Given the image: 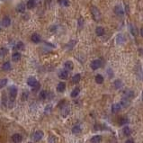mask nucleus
<instances>
[{
  "label": "nucleus",
  "mask_w": 143,
  "mask_h": 143,
  "mask_svg": "<svg viewBox=\"0 0 143 143\" xmlns=\"http://www.w3.org/2000/svg\"><path fill=\"white\" fill-rule=\"evenodd\" d=\"M91 14L93 15V18L96 22H99L102 19V14L101 12L96 6H91Z\"/></svg>",
  "instance_id": "nucleus-1"
},
{
  "label": "nucleus",
  "mask_w": 143,
  "mask_h": 143,
  "mask_svg": "<svg viewBox=\"0 0 143 143\" xmlns=\"http://www.w3.org/2000/svg\"><path fill=\"white\" fill-rule=\"evenodd\" d=\"M17 93H18V89L15 86H11L9 87V97H10L11 101H14L16 98Z\"/></svg>",
  "instance_id": "nucleus-2"
},
{
  "label": "nucleus",
  "mask_w": 143,
  "mask_h": 143,
  "mask_svg": "<svg viewBox=\"0 0 143 143\" xmlns=\"http://www.w3.org/2000/svg\"><path fill=\"white\" fill-rule=\"evenodd\" d=\"M90 67H91V68H92L93 70L98 69V68H100V67H102V60H101V59H94V60H93V61L91 62Z\"/></svg>",
  "instance_id": "nucleus-3"
},
{
  "label": "nucleus",
  "mask_w": 143,
  "mask_h": 143,
  "mask_svg": "<svg viewBox=\"0 0 143 143\" xmlns=\"http://www.w3.org/2000/svg\"><path fill=\"white\" fill-rule=\"evenodd\" d=\"M43 136H44V133H43L42 131H36L34 133H33V139L34 141L38 142V141H40L41 139H42Z\"/></svg>",
  "instance_id": "nucleus-4"
},
{
  "label": "nucleus",
  "mask_w": 143,
  "mask_h": 143,
  "mask_svg": "<svg viewBox=\"0 0 143 143\" xmlns=\"http://www.w3.org/2000/svg\"><path fill=\"white\" fill-rule=\"evenodd\" d=\"M38 83H39V82L37 81V79L34 77H30V78L27 79V85H28L29 86H31L32 88L34 87Z\"/></svg>",
  "instance_id": "nucleus-5"
},
{
  "label": "nucleus",
  "mask_w": 143,
  "mask_h": 143,
  "mask_svg": "<svg viewBox=\"0 0 143 143\" xmlns=\"http://www.w3.org/2000/svg\"><path fill=\"white\" fill-rule=\"evenodd\" d=\"M22 140V135L19 134V133H15L12 136V141L14 143H21Z\"/></svg>",
  "instance_id": "nucleus-6"
},
{
  "label": "nucleus",
  "mask_w": 143,
  "mask_h": 143,
  "mask_svg": "<svg viewBox=\"0 0 143 143\" xmlns=\"http://www.w3.org/2000/svg\"><path fill=\"white\" fill-rule=\"evenodd\" d=\"M113 11H114V13L117 14V15H119V16H123L124 15V11H123V7H122L121 6H116L114 7V9H113Z\"/></svg>",
  "instance_id": "nucleus-7"
},
{
  "label": "nucleus",
  "mask_w": 143,
  "mask_h": 143,
  "mask_svg": "<svg viewBox=\"0 0 143 143\" xmlns=\"http://www.w3.org/2000/svg\"><path fill=\"white\" fill-rule=\"evenodd\" d=\"M59 78L60 79H67L68 78V71L67 69H62L59 72Z\"/></svg>",
  "instance_id": "nucleus-8"
},
{
  "label": "nucleus",
  "mask_w": 143,
  "mask_h": 143,
  "mask_svg": "<svg viewBox=\"0 0 143 143\" xmlns=\"http://www.w3.org/2000/svg\"><path fill=\"white\" fill-rule=\"evenodd\" d=\"M123 97L131 100L132 97H134V92H133L132 90H126V91H124V93H123Z\"/></svg>",
  "instance_id": "nucleus-9"
},
{
  "label": "nucleus",
  "mask_w": 143,
  "mask_h": 143,
  "mask_svg": "<svg viewBox=\"0 0 143 143\" xmlns=\"http://www.w3.org/2000/svg\"><path fill=\"white\" fill-rule=\"evenodd\" d=\"M69 112H70V109L67 104L63 105V106L61 107V114L63 117H67V115H68V113H69Z\"/></svg>",
  "instance_id": "nucleus-10"
},
{
  "label": "nucleus",
  "mask_w": 143,
  "mask_h": 143,
  "mask_svg": "<svg viewBox=\"0 0 143 143\" xmlns=\"http://www.w3.org/2000/svg\"><path fill=\"white\" fill-rule=\"evenodd\" d=\"M31 40H32V41H33V42H34V43L41 42V35L38 34V33H33V34L32 35V37H31Z\"/></svg>",
  "instance_id": "nucleus-11"
},
{
  "label": "nucleus",
  "mask_w": 143,
  "mask_h": 143,
  "mask_svg": "<svg viewBox=\"0 0 143 143\" xmlns=\"http://www.w3.org/2000/svg\"><path fill=\"white\" fill-rule=\"evenodd\" d=\"M122 109V105L120 104H114L112 105V108H111V110H112V113H117L118 112H120V110Z\"/></svg>",
  "instance_id": "nucleus-12"
},
{
  "label": "nucleus",
  "mask_w": 143,
  "mask_h": 143,
  "mask_svg": "<svg viewBox=\"0 0 143 143\" xmlns=\"http://www.w3.org/2000/svg\"><path fill=\"white\" fill-rule=\"evenodd\" d=\"M66 89V84L64 82H59L57 86V91L59 93H63Z\"/></svg>",
  "instance_id": "nucleus-13"
},
{
  "label": "nucleus",
  "mask_w": 143,
  "mask_h": 143,
  "mask_svg": "<svg viewBox=\"0 0 143 143\" xmlns=\"http://www.w3.org/2000/svg\"><path fill=\"white\" fill-rule=\"evenodd\" d=\"M11 25V19L9 16H5L2 19V25L5 27H8Z\"/></svg>",
  "instance_id": "nucleus-14"
},
{
  "label": "nucleus",
  "mask_w": 143,
  "mask_h": 143,
  "mask_svg": "<svg viewBox=\"0 0 143 143\" xmlns=\"http://www.w3.org/2000/svg\"><path fill=\"white\" fill-rule=\"evenodd\" d=\"M130 104H131V101H130V99L125 98V97H123V98L121 100V103H120V104L122 105V107H125V108L129 106Z\"/></svg>",
  "instance_id": "nucleus-15"
},
{
  "label": "nucleus",
  "mask_w": 143,
  "mask_h": 143,
  "mask_svg": "<svg viewBox=\"0 0 143 143\" xmlns=\"http://www.w3.org/2000/svg\"><path fill=\"white\" fill-rule=\"evenodd\" d=\"M64 67H65V69H67V71L68 70H72L74 68V64L72 61H70V60H67V61L65 62V64H64Z\"/></svg>",
  "instance_id": "nucleus-16"
},
{
  "label": "nucleus",
  "mask_w": 143,
  "mask_h": 143,
  "mask_svg": "<svg viewBox=\"0 0 143 143\" xmlns=\"http://www.w3.org/2000/svg\"><path fill=\"white\" fill-rule=\"evenodd\" d=\"M21 58H22V55H21L20 52H17V51H15V52H14L12 55V59L14 60V61H19L21 59Z\"/></svg>",
  "instance_id": "nucleus-17"
},
{
  "label": "nucleus",
  "mask_w": 143,
  "mask_h": 143,
  "mask_svg": "<svg viewBox=\"0 0 143 143\" xmlns=\"http://www.w3.org/2000/svg\"><path fill=\"white\" fill-rule=\"evenodd\" d=\"M25 7H26V6H25L23 3H20V4L17 5L16 11H17V12H19V13H25Z\"/></svg>",
  "instance_id": "nucleus-18"
},
{
  "label": "nucleus",
  "mask_w": 143,
  "mask_h": 143,
  "mask_svg": "<svg viewBox=\"0 0 143 143\" xmlns=\"http://www.w3.org/2000/svg\"><path fill=\"white\" fill-rule=\"evenodd\" d=\"M48 91H46V90H42V91H41L39 94V98L41 99V100H45V99L48 98Z\"/></svg>",
  "instance_id": "nucleus-19"
},
{
  "label": "nucleus",
  "mask_w": 143,
  "mask_h": 143,
  "mask_svg": "<svg viewBox=\"0 0 143 143\" xmlns=\"http://www.w3.org/2000/svg\"><path fill=\"white\" fill-rule=\"evenodd\" d=\"M96 35H97V36H103V35L104 34V27H102V26L96 27Z\"/></svg>",
  "instance_id": "nucleus-20"
},
{
  "label": "nucleus",
  "mask_w": 143,
  "mask_h": 143,
  "mask_svg": "<svg viewBox=\"0 0 143 143\" xmlns=\"http://www.w3.org/2000/svg\"><path fill=\"white\" fill-rule=\"evenodd\" d=\"M102 141V136L101 135H96L91 139V142L92 143H100Z\"/></svg>",
  "instance_id": "nucleus-21"
},
{
  "label": "nucleus",
  "mask_w": 143,
  "mask_h": 143,
  "mask_svg": "<svg viewBox=\"0 0 143 143\" xmlns=\"http://www.w3.org/2000/svg\"><path fill=\"white\" fill-rule=\"evenodd\" d=\"M130 31H131V33H132V35H134V36H137V34H138L137 27L135 26L133 23H131V25H130Z\"/></svg>",
  "instance_id": "nucleus-22"
},
{
  "label": "nucleus",
  "mask_w": 143,
  "mask_h": 143,
  "mask_svg": "<svg viewBox=\"0 0 143 143\" xmlns=\"http://www.w3.org/2000/svg\"><path fill=\"white\" fill-rule=\"evenodd\" d=\"M81 131H82L81 128H80V126H78V125H75V126L72 128V133H73V134H76V135L80 134Z\"/></svg>",
  "instance_id": "nucleus-23"
},
{
  "label": "nucleus",
  "mask_w": 143,
  "mask_h": 143,
  "mask_svg": "<svg viewBox=\"0 0 143 143\" xmlns=\"http://www.w3.org/2000/svg\"><path fill=\"white\" fill-rule=\"evenodd\" d=\"M113 86H114V87L116 88V89H121V88L123 87V82H122V80L117 79L113 82Z\"/></svg>",
  "instance_id": "nucleus-24"
},
{
  "label": "nucleus",
  "mask_w": 143,
  "mask_h": 143,
  "mask_svg": "<svg viewBox=\"0 0 143 143\" xmlns=\"http://www.w3.org/2000/svg\"><path fill=\"white\" fill-rule=\"evenodd\" d=\"M35 4H36V2H35V0H28V2H27L26 4V6L28 9H33L35 7Z\"/></svg>",
  "instance_id": "nucleus-25"
},
{
  "label": "nucleus",
  "mask_w": 143,
  "mask_h": 143,
  "mask_svg": "<svg viewBox=\"0 0 143 143\" xmlns=\"http://www.w3.org/2000/svg\"><path fill=\"white\" fill-rule=\"evenodd\" d=\"M11 68V63L9 61H6L4 64L2 65V69L4 71H8Z\"/></svg>",
  "instance_id": "nucleus-26"
},
{
  "label": "nucleus",
  "mask_w": 143,
  "mask_h": 143,
  "mask_svg": "<svg viewBox=\"0 0 143 143\" xmlns=\"http://www.w3.org/2000/svg\"><path fill=\"white\" fill-rule=\"evenodd\" d=\"M80 93V88L79 87H76V88H74L73 91L71 92V97H73V98H75V97H77V96Z\"/></svg>",
  "instance_id": "nucleus-27"
},
{
  "label": "nucleus",
  "mask_w": 143,
  "mask_h": 143,
  "mask_svg": "<svg viewBox=\"0 0 143 143\" xmlns=\"http://www.w3.org/2000/svg\"><path fill=\"white\" fill-rule=\"evenodd\" d=\"M96 82L97 83V84H103L104 83V77L102 76V75H100V74H98V75H96Z\"/></svg>",
  "instance_id": "nucleus-28"
},
{
  "label": "nucleus",
  "mask_w": 143,
  "mask_h": 143,
  "mask_svg": "<svg viewBox=\"0 0 143 143\" xmlns=\"http://www.w3.org/2000/svg\"><path fill=\"white\" fill-rule=\"evenodd\" d=\"M80 79H81V75H80V74H76V75H74L73 78H72V81H73V83H75V84L78 83V82L80 81Z\"/></svg>",
  "instance_id": "nucleus-29"
},
{
  "label": "nucleus",
  "mask_w": 143,
  "mask_h": 143,
  "mask_svg": "<svg viewBox=\"0 0 143 143\" xmlns=\"http://www.w3.org/2000/svg\"><path fill=\"white\" fill-rule=\"evenodd\" d=\"M123 134L126 135V136H129V135L131 134V130L130 129V127L124 126L123 129Z\"/></svg>",
  "instance_id": "nucleus-30"
},
{
  "label": "nucleus",
  "mask_w": 143,
  "mask_h": 143,
  "mask_svg": "<svg viewBox=\"0 0 143 143\" xmlns=\"http://www.w3.org/2000/svg\"><path fill=\"white\" fill-rule=\"evenodd\" d=\"M7 83H8V80L6 79V78H3V79L0 80V89L4 88L7 85Z\"/></svg>",
  "instance_id": "nucleus-31"
},
{
  "label": "nucleus",
  "mask_w": 143,
  "mask_h": 143,
  "mask_svg": "<svg viewBox=\"0 0 143 143\" xmlns=\"http://www.w3.org/2000/svg\"><path fill=\"white\" fill-rule=\"evenodd\" d=\"M15 49H16L17 51H22V50L25 49V44H23L22 41H19V42L15 45Z\"/></svg>",
  "instance_id": "nucleus-32"
},
{
  "label": "nucleus",
  "mask_w": 143,
  "mask_h": 143,
  "mask_svg": "<svg viewBox=\"0 0 143 143\" xmlns=\"http://www.w3.org/2000/svg\"><path fill=\"white\" fill-rule=\"evenodd\" d=\"M59 4H60L61 6H69V1L68 0H58Z\"/></svg>",
  "instance_id": "nucleus-33"
},
{
  "label": "nucleus",
  "mask_w": 143,
  "mask_h": 143,
  "mask_svg": "<svg viewBox=\"0 0 143 143\" xmlns=\"http://www.w3.org/2000/svg\"><path fill=\"white\" fill-rule=\"evenodd\" d=\"M51 111H52V105H51V104H48L47 106L45 107V109H44V112L45 113H47V114L51 113Z\"/></svg>",
  "instance_id": "nucleus-34"
},
{
  "label": "nucleus",
  "mask_w": 143,
  "mask_h": 143,
  "mask_svg": "<svg viewBox=\"0 0 143 143\" xmlns=\"http://www.w3.org/2000/svg\"><path fill=\"white\" fill-rule=\"evenodd\" d=\"M125 41V39L123 38V34H120L117 36V42L120 43V44H122V43H123Z\"/></svg>",
  "instance_id": "nucleus-35"
},
{
  "label": "nucleus",
  "mask_w": 143,
  "mask_h": 143,
  "mask_svg": "<svg viewBox=\"0 0 143 143\" xmlns=\"http://www.w3.org/2000/svg\"><path fill=\"white\" fill-rule=\"evenodd\" d=\"M29 97V92L28 91H23L22 94V101H26L27 98Z\"/></svg>",
  "instance_id": "nucleus-36"
},
{
  "label": "nucleus",
  "mask_w": 143,
  "mask_h": 143,
  "mask_svg": "<svg viewBox=\"0 0 143 143\" xmlns=\"http://www.w3.org/2000/svg\"><path fill=\"white\" fill-rule=\"evenodd\" d=\"M48 141H49V143H56L57 138H56L54 135H51L49 137V139H48Z\"/></svg>",
  "instance_id": "nucleus-37"
},
{
  "label": "nucleus",
  "mask_w": 143,
  "mask_h": 143,
  "mask_svg": "<svg viewBox=\"0 0 143 143\" xmlns=\"http://www.w3.org/2000/svg\"><path fill=\"white\" fill-rule=\"evenodd\" d=\"M6 52H7V50L5 49V48L0 49V57H4V56L6 54Z\"/></svg>",
  "instance_id": "nucleus-38"
},
{
  "label": "nucleus",
  "mask_w": 143,
  "mask_h": 143,
  "mask_svg": "<svg viewBox=\"0 0 143 143\" xmlns=\"http://www.w3.org/2000/svg\"><path fill=\"white\" fill-rule=\"evenodd\" d=\"M127 123H128V119L127 118H122L121 120H120V122H119V123H120L121 125H123Z\"/></svg>",
  "instance_id": "nucleus-39"
},
{
  "label": "nucleus",
  "mask_w": 143,
  "mask_h": 143,
  "mask_svg": "<svg viewBox=\"0 0 143 143\" xmlns=\"http://www.w3.org/2000/svg\"><path fill=\"white\" fill-rule=\"evenodd\" d=\"M40 88H41V85H40V83H38L34 87H33V92H37Z\"/></svg>",
  "instance_id": "nucleus-40"
},
{
  "label": "nucleus",
  "mask_w": 143,
  "mask_h": 143,
  "mask_svg": "<svg viewBox=\"0 0 143 143\" xmlns=\"http://www.w3.org/2000/svg\"><path fill=\"white\" fill-rule=\"evenodd\" d=\"M83 25H84V20L82 18H79L78 19V26H79V28L83 26Z\"/></svg>",
  "instance_id": "nucleus-41"
},
{
  "label": "nucleus",
  "mask_w": 143,
  "mask_h": 143,
  "mask_svg": "<svg viewBox=\"0 0 143 143\" xmlns=\"http://www.w3.org/2000/svg\"><path fill=\"white\" fill-rule=\"evenodd\" d=\"M125 143H134V140H133L132 139H127Z\"/></svg>",
  "instance_id": "nucleus-42"
},
{
  "label": "nucleus",
  "mask_w": 143,
  "mask_h": 143,
  "mask_svg": "<svg viewBox=\"0 0 143 143\" xmlns=\"http://www.w3.org/2000/svg\"><path fill=\"white\" fill-rule=\"evenodd\" d=\"M139 53L140 56H143V49H139Z\"/></svg>",
  "instance_id": "nucleus-43"
},
{
  "label": "nucleus",
  "mask_w": 143,
  "mask_h": 143,
  "mask_svg": "<svg viewBox=\"0 0 143 143\" xmlns=\"http://www.w3.org/2000/svg\"><path fill=\"white\" fill-rule=\"evenodd\" d=\"M140 34H141V36L143 37V28H142V29H141V30H140Z\"/></svg>",
  "instance_id": "nucleus-44"
},
{
  "label": "nucleus",
  "mask_w": 143,
  "mask_h": 143,
  "mask_svg": "<svg viewBox=\"0 0 143 143\" xmlns=\"http://www.w3.org/2000/svg\"><path fill=\"white\" fill-rule=\"evenodd\" d=\"M142 101H143V92H142Z\"/></svg>",
  "instance_id": "nucleus-45"
},
{
  "label": "nucleus",
  "mask_w": 143,
  "mask_h": 143,
  "mask_svg": "<svg viewBox=\"0 0 143 143\" xmlns=\"http://www.w3.org/2000/svg\"><path fill=\"white\" fill-rule=\"evenodd\" d=\"M0 31H1V25H0Z\"/></svg>",
  "instance_id": "nucleus-46"
},
{
  "label": "nucleus",
  "mask_w": 143,
  "mask_h": 143,
  "mask_svg": "<svg viewBox=\"0 0 143 143\" xmlns=\"http://www.w3.org/2000/svg\"><path fill=\"white\" fill-rule=\"evenodd\" d=\"M29 143H33V142H29Z\"/></svg>",
  "instance_id": "nucleus-47"
}]
</instances>
